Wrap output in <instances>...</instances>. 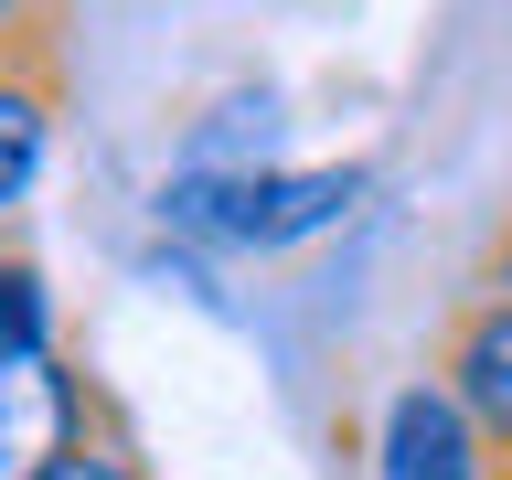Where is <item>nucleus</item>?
I'll use <instances>...</instances> for the list:
<instances>
[{
    "mask_svg": "<svg viewBox=\"0 0 512 480\" xmlns=\"http://www.w3.org/2000/svg\"><path fill=\"white\" fill-rule=\"evenodd\" d=\"M480 288H502V299H512V224L491 235V256H480Z\"/></svg>",
    "mask_w": 512,
    "mask_h": 480,
    "instance_id": "9d476101",
    "label": "nucleus"
},
{
    "mask_svg": "<svg viewBox=\"0 0 512 480\" xmlns=\"http://www.w3.org/2000/svg\"><path fill=\"white\" fill-rule=\"evenodd\" d=\"M502 480H512V448H502Z\"/></svg>",
    "mask_w": 512,
    "mask_h": 480,
    "instance_id": "9b49d317",
    "label": "nucleus"
},
{
    "mask_svg": "<svg viewBox=\"0 0 512 480\" xmlns=\"http://www.w3.org/2000/svg\"><path fill=\"white\" fill-rule=\"evenodd\" d=\"M427 374L480 416V438H491V448H512V299H502V288L470 278V299L448 310L438 363H427Z\"/></svg>",
    "mask_w": 512,
    "mask_h": 480,
    "instance_id": "20e7f679",
    "label": "nucleus"
},
{
    "mask_svg": "<svg viewBox=\"0 0 512 480\" xmlns=\"http://www.w3.org/2000/svg\"><path fill=\"white\" fill-rule=\"evenodd\" d=\"M278 128H288V96H278V86H224V96H203V107L182 118L171 160H182V171H224V182H246V171L278 160Z\"/></svg>",
    "mask_w": 512,
    "mask_h": 480,
    "instance_id": "39448f33",
    "label": "nucleus"
},
{
    "mask_svg": "<svg viewBox=\"0 0 512 480\" xmlns=\"http://www.w3.org/2000/svg\"><path fill=\"white\" fill-rule=\"evenodd\" d=\"M86 427H96V384L64 352H0V480H32Z\"/></svg>",
    "mask_w": 512,
    "mask_h": 480,
    "instance_id": "7ed1b4c3",
    "label": "nucleus"
},
{
    "mask_svg": "<svg viewBox=\"0 0 512 480\" xmlns=\"http://www.w3.org/2000/svg\"><path fill=\"white\" fill-rule=\"evenodd\" d=\"M363 470H374V480H502V448L480 438V416L459 406L438 374H406L374 406Z\"/></svg>",
    "mask_w": 512,
    "mask_h": 480,
    "instance_id": "f03ea898",
    "label": "nucleus"
},
{
    "mask_svg": "<svg viewBox=\"0 0 512 480\" xmlns=\"http://www.w3.org/2000/svg\"><path fill=\"white\" fill-rule=\"evenodd\" d=\"M54 22H64V0H0V64L11 54H54Z\"/></svg>",
    "mask_w": 512,
    "mask_h": 480,
    "instance_id": "1a4fd4ad",
    "label": "nucleus"
},
{
    "mask_svg": "<svg viewBox=\"0 0 512 480\" xmlns=\"http://www.w3.org/2000/svg\"><path fill=\"white\" fill-rule=\"evenodd\" d=\"M32 480H150V470H139V448H128L118 427H86V438H64Z\"/></svg>",
    "mask_w": 512,
    "mask_h": 480,
    "instance_id": "6e6552de",
    "label": "nucleus"
},
{
    "mask_svg": "<svg viewBox=\"0 0 512 480\" xmlns=\"http://www.w3.org/2000/svg\"><path fill=\"white\" fill-rule=\"evenodd\" d=\"M0 352H54V288L11 246H0Z\"/></svg>",
    "mask_w": 512,
    "mask_h": 480,
    "instance_id": "0eeeda50",
    "label": "nucleus"
},
{
    "mask_svg": "<svg viewBox=\"0 0 512 480\" xmlns=\"http://www.w3.org/2000/svg\"><path fill=\"white\" fill-rule=\"evenodd\" d=\"M54 54H11L0 64V224L32 203V182H43V150H54Z\"/></svg>",
    "mask_w": 512,
    "mask_h": 480,
    "instance_id": "423d86ee",
    "label": "nucleus"
},
{
    "mask_svg": "<svg viewBox=\"0 0 512 480\" xmlns=\"http://www.w3.org/2000/svg\"><path fill=\"white\" fill-rule=\"evenodd\" d=\"M374 203V160H267L214 203V256H299Z\"/></svg>",
    "mask_w": 512,
    "mask_h": 480,
    "instance_id": "f257e3e1",
    "label": "nucleus"
}]
</instances>
